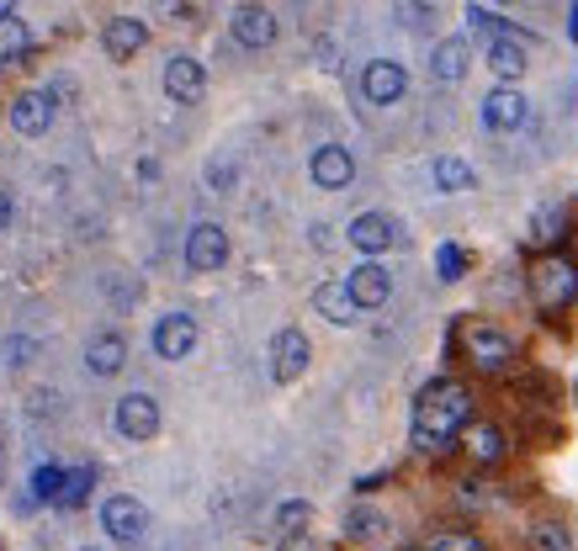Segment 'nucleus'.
Returning a JSON list of instances; mask_svg holds the SVG:
<instances>
[{
    "instance_id": "obj_4",
    "label": "nucleus",
    "mask_w": 578,
    "mask_h": 551,
    "mask_svg": "<svg viewBox=\"0 0 578 551\" xmlns=\"http://www.w3.org/2000/svg\"><path fill=\"white\" fill-rule=\"evenodd\" d=\"M101 530L112 536V541H123V547H138L144 541V530H149V510L138 504V499H107V510H101Z\"/></svg>"
},
{
    "instance_id": "obj_32",
    "label": "nucleus",
    "mask_w": 578,
    "mask_h": 551,
    "mask_svg": "<svg viewBox=\"0 0 578 551\" xmlns=\"http://www.w3.org/2000/svg\"><path fill=\"white\" fill-rule=\"evenodd\" d=\"M398 22H404L409 33H430V27H435V5H425V0H404V5H398Z\"/></svg>"
},
{
    "instance_id": "obj_9",
    "label": "nucleus",
    "mask_w": 578,
    "mask_h": 551,
    "mask_svg": "<svg viewBox=\"0 0 578 551\" xmlns=\"http://www.w3.org/2000/svg\"><path fill=\"white\" fill-rule=\"evenodd\" d=\"M526 118H531V101H526L515 85H499V90L483 96V122H489L494 133H515V127H526Z\"/></svg>"
},
{
    "instance_id": "obj_14",
    "label": "nucleus",
    "mask_w": 578,
    "mask_h": 551,
    "mask_svg": "<svg viewBox=\"0 0 578 551\" xmlns=\"http://www.w3.org/2000/svg\"><path fill=\"white\" fill-rule=\"evenodd\" d=\"M48 122H53V96H48V90H22V96L11 101V127H16V133L38 138V133H48Z\"/></svg>"
},
{
    "instance_id": "obj_39",
    "label": "nucleus",
    "mask_w": 578,
    "mask_h": 551,
    "mask_svg": "<svg viewBox=\"0 0 578 551\" xmlns=\"http://www.w3.org/2000/svg\"><path fill=\"white\" fill-rule=\"evenodd\" d=\"M0 16H16V0H0Z\"/></svg>"
},
{
    "instance_id": "obj_10",
    "label": "nucleus",
    "mask_w": 578,
    "mask_h": 551,
    "mask_svg": "<svg viewBox=\"0 0 578 551\" xmlns=\"http://www.w3.org/2000/svg\"><path fill=\"white\" fill-rule=\"evenodd\" d=\"M308 175L324 192H345L356 181V159H351V149H340V144H324V149H313V159H308Z\"/></svg>"
},
{
    "instance_id": "obj_26",
    "label": "nucleus",
    "mask_w": 578,
    "mask_h": 551,
    "mask_svg": "<svg viewBox=\"0 0 578 551\" xmlns=\"http://www.w3.org/2000/svg\"><path fill=\"white\" fill-rule=\"evenodd\" d=\"M563 234H568V212L563 207H541L537 218H531V244H541V249L557 244Z\"/></svg>"
},
{
    "instance_id": "obj_16",
    "label": "nucleus",
    "mask_w": 578,
    "mask_h": 551,
    "mask_svg": "<svg viewBox=\"0 0 578 551\" xmlns=\"http://www.w3.org/2000/svg\"><path fill=\"white\" fill-rule=\"evenodd\" d=\"M345 238H351L361 255H382V249L398 238V229H393V218H382V212H361V218L345 229Z\"/></svg>"
},
{
    "instance_id": "obj_8",
    "label": "nucleus",
    "mask_w": 578,
    "mask_h": 551,
    "mask_svg": "<svg viewBox=\"0 0 578 551\" xmlns=\"http://www.w3.org/2000/svg\"><path fill=\"white\" fill-rule=\"evenodd\" d=\"M197 351V318L192 314H165L155 323V355L160 360H186Z\"/></svg>"
},
{
    "instance_id": "obj_12",
    "label": "nucleus",
    "mask_w": 578,
    "mask_h": 551,
    "mask_svg": "<svg viewBox=\"0 0 578 551\" xmlns=\"http://www.w3.org/2000/svg\"><path fill=\"white\" fill-rule=\"evenodd\" d=\"M229 33H234V42H239V48H271V42H276V16H271L266 5L245 0V5L234 11Z\"/></svg>"
},
{
    "instance_id": "obj_29",
    "label": "nucleus",
    "mask_w": 578,
    "mask_h": 551,
    "mask_svg": "<svg viewBox=\"0 0 578 551\" xmlns=\"http://www.w3.org/2000/svg\"><path fill=\"white\" fill-rule=\"evenodd\" d=\"M531 541H537V551H574L568 525H557V519H541L537 530H531Z\"/></svg>"
},
{
    "instance_id": "obj_33",
    "label": "nucleus",
    "mask_w": 578,
    "mask_h": 551,
    "mask_svg": "<svg viewBox=\"0 0 578 551\" xmlns=\"http://www.w3.org/2000/svg\"><path fill=\"white\" fill-rule=\"evenodd\" d=\"M64 467H38V473H33V493H38V499H48V504H59V493H64Z\"/></svg>"
},
{
    "instance_id": "obj_3",
    "label": "nucleus",
    "mask_w": 578,
    "mask_h": 551,
    "mask_svg": "<svg viewBox=\"0 0 578 551\" xmlns=\"http://www.w3.org/2000/svg\"><path fill=\"white\" fill-rule=\"evenodd\" d=\"M462 351H467V360L478 366V371H504L509 360H515V340L504 334V329H494V323H467L462 329Z\"/></svg>"
},
{
    "instance_id": "obj_34",
    "label": "nucleus",
    "mask_w": 578,
    "mask_h": 551,
    "mask_svg": "<svg viewBox=\"0 0 578 551\" xmlns=\"http://www.w3.org/2000/svg\"><path fill=\"white\" fill-rule=\"evenodd\" d=\"M435 271H441V281H462V271H467V255H462L456 244H441V255H435Z\"/></svg>"
},
{
    "instance_id": "obj_27",
    "label": "nucleus",
    "mask_w": 578,
    "mask_h": 551,
    "mask_svg": "<svg viewBox=\"0 0 578 551\" xmlns=\"http://www.w3.org/2000/svg\"><path fill=\"white\" fill-rule=\"evenodd\" d=\"M90 488H96V473H90V467H75V473L64 477V493H59V510H81L85 499H90Z\"/></svg>"
},
{
    "instance_id": "obj_38",
    "label": "nucleus",
    "mask_w": 578,
    "mask_h": 551,
    "mask_svg": "<svg viewBox=\"0 0 578 551\" xmlns=\"http://www.w3.org/2000/svg\"><path fill=\"white\" fill-rule=\"evenodd\" d=\"M5 229H11V197L0 192V234H5Z\"/></svg>"
},
{
    "instance_id": "obj_35",
    "label": "nucleus",
    "mask_w": 578,
    "mask_h": 551,
    "mask_svg": "<svg viewBox=\"0 0 578 551\" xmlns=\"http://www.w3.org/2000/svg\"><path fill=\"white\" fill-rule=\"evenodd\" d=\"M5 355H11V366H27V360L38 355V345H33V340H22V334H11V340H5Z\"/></svg>"
},
{
    "instance_id": "obj_11",
    "label": "nucleus",
    "mask_w": 578,
    "mask_h": 551,
    "mask_svg": "<svg viewBox=\"0 0 578 551\" xmlns=\"http://www.w3.org/2000/svg\"><path fill=\"white\" fill-rule=\"evenodd\" d=\"M229 260V234L218 229V223H197L192 234H186V266L192 271H218Z\"/></svg>"
},
{
    "instance_id": "obj_19",
    "label": "nucleus",
    "mask_w": 578,
    "mask_h": 551,
    "mask_svg": "<svg viewBox=\"0 0 578 551\" xmlns=\"http://www.w3.org/2000/svg\"><path fill=\"white\" fill-rule=\"evenodd\" d=\"M313 314L330 318V323H356V297H351V286L345 281H324V286H313Z\"/></svg>"
},
{
    "instance_id": "obj_17",
    "label": "nucleus",
    "mask_w": 578,
    "mask_h": 551,
    "mask_svg": "<svg viewBox=\"0 0 578 551\" xmlns=\"http://www.w3.org/2000/svg\"><path fill=\"white\" fill-rule=\"evenodd\" d=\"M101 42H107V53L123 64V59H133V53L149 42V27H144L138 16H112V22H107V33H101Z\"/></svg>"
},
{
    "instance_id": "obj_23",
    "label": "nucleus",
    "mask_w": 578,
    "mask_h": 551,
    "mask_svg": "<svg viewBox=\"0 0 578 551\" xmlns=\"http://www.w3.org/2000/svg\"><path fill=\"white\" fill-rule=\"evenodd\" d=\"M430 175H435V192H446V197H456V192H472V164H467V159L441 155L435 164H430Z\"/></svg>"
},
{
    "instance_id": "obj_22",
    "label": "nucleus",
    "mask_w": 578,
    "mask_h": 551,
    "mask_svg": "<svg viewBox=\"0 0 578 551\" xmlns=\"http://www.w3.org/2000/svg\"><path fill=\"white\" fill-rule=\"evenodd\" d=\"M489 70H494L499 79H520V75H526V38L489 42Z\"/></svg>"
},
{
    "instance_id": "obj_7",
    "label": "nucleus",
    "mask_w": 578,
    "mask_h": 551,
    "mask_svg": "<svg viewBox=\"0 0 578 551\" xmlns=\"http://www.w3.org/2000/svg\"><path fill=\"white\" fill-rule=\"evenodd\" d=\"M308 360H313V345H308L303 329H282V334L271 340V377H276V382H297V377L308 371Z\"/></svg>"
},
{
    "instance_id": "obj_36",
    "label": "nucleus",
    "mask_w": 578,
    "mask_h": 551,
    "mask_svg": "<svg viewBox=\"0 0 578 551\" xmlns=\"http://www.w3.org/2000/svg\"><path fill=\"white\" fill-rule=\"evenodd\" d=\"M155 11H160V16H175V22H181V16H192V0H155Z\"/></svg>"
},
{
    "instance_id": "obj_1",
    "label": "nucleus",
    "mask_w": 578,
    "mask_h": 551,
    "mask_svg": "<svg viewBox=\"0 0 578 551\" xmlns=\"http://www.w3.org/2000/svg\"><path fill=\"white\" fill-rule=\"evenodd\" d=\"M467 425H472V393L462 382H452V377H435L425 393L414 397V445L425 456L452 451Z\"/></svg>"
},
{
    "instance_id": "obj_20",
    "label": "nucleus",
    "mask_w": 578,
    "mask_h": 551,
    "mask_svg": "<svg viewBox=\"0 0 578 551\" xmlns=\"http://www.w3.org/2000/svg\"><path fill=\"white\" fill-rule=\"evenodd\" d=\"M462 451H467L478 467H494V462H504V430H499V425H478V419H472V425L462 430Z\"/></svg>"
},
{
    "instance_id": "obj_13",
    "label": "nucleus",
    "mask_w": 578,
    "mask_h": 551,
    "mask_svg": "<svg viewBox=\"0 0 578 551\" xmlns=\"http://www.w3.org/2000/svg\"><path fill=\"white\" fill-rule=\"evenodd\" d=\"M361 90H367L372 107H393V101L409 90V75H404V64H393V59H372L367 75H361Z\"/></svg>"
},
{
    "instance_id": "obj_6",
    "label": "nucleus",
    "mask_w": 578,
    "mask_h": 551,
    "mask_svg": "<svg viewBox=\"0 0 578 551\" xmlns=\"http://www.w3.org/2000/svg\"><path fill=\"white\" fill-rule=\"evenodd\" d=\"M112 425H118V434H123V440H155V434H160V403H155L149 393L118 397Z\"/></svg>"
},
{
    "instance_id": "obj_24",
    "label": "nucleus",
    "mask_w": 578,
    "mask_h": 551,
    "mask_svg": "<svg viewBox=\"0 0 578 551\" xmlns=\"http://www.w3.org/2000/svg\"><path fill=\"white\" fill-rule=\"evenodd\" d=\"M33 53V33L16 16H0V64H22Z\"/></svg>"
},
{
    "instance_id": "obj_2",
    "label": "nucleus",
    "mask_w": 578,
    "mask_h": 551,
    "mask_svg": "<svg viewBox=\"0 0 578 551\" xmlns=\"http://www.w3.org/2000/svg\"><path fill=\"white\" fill-rule=\"evenodd\" d=\"M531 297L541 314H563L568 303H578V260L568 255H541L531 266Z\"/></svg>"
},
{
    "instance_id": "obj_28",
    "label": "nucleus",
    "mask_w": 578,
    "mask_h": 551,
    "mask_svg": "<svg viewBox=\"0 0 578 551\" xmlns=\"http://www.w3.org/2000/svg\"><path fill=\"white\" fill-rule=\"evenodd\" d=\"M382 530H388V519H382L377 510H356L351 519H345V536H351V541H377Z\"/></svg>"
},
{
    "instance_id": "obj_25",
    "label": "nucleus",
    "mask_w": 578,
    "mask_h": 551,
    "mask_svg": "<svg viewBox=\"0 0 578 551\" xmlns=\"http://www.w3.org/2000/svg\"><path fill=\"white\" fill-rule=\"evenodd\" d=\"M467 27H472V38L483 42H499V38H526V33H515L504 16H494V11H483V5H467ZM531 42V38H526Z\"/></svg>"
},
{
    "instance_id": "obj_31",
    "label": "nucleus",
    "mask_w": 578,
    "mask_h": 551,
    "mask_svg": "<svg viewBox=\"0 0 578 551\" xmlns=\"http://www.w3.org/2000/svg\"><path fill=\"white\" fill-rule=\"evenodd\" d=\"M425 551H489L472 530H441V536H430V547Z\"/></svg>"
},
{
    "instance_id": "obj_15",
    "label": "nucleus",
    "mask_w": 578,
    "mask_h": 551,
    "mask_svg": "<svg viewBox=\"0 0 578 551\" xmlns=\"http://www.w3.org/2000/svg\"><path fill=\"white\" fill-rule=\"evenodd\" d=\"M345 286H351L356 308H382V303L393 297V276L382 271L377 260H367V266H356V271L345 276Z\"/></svg>"
},
{
    "instance_id": "obj_5",
    "label": "nucleus",
    "mask_w": 578,
    "mask_h": 551,
    "mask_svg": "<svg viewBox=\"0 0 578 551\" xmlns=\"http://www.w3.org/2000/svg\"><path fill=\"white\" fill-rule=\"evenodd\" d=\"M160 85H165V96L175 107H197L207 96V70L192 59V53H175L165 64V75H160Z\"/></svg>"
},
{
    "instance_id": "obj_21",
    "label": "nucleus",
    "mask_w": 578,
    "mask_h": 551,
    "mask_svg": "<svg viewBox=\"0 0 578 551\" xmlns=\"http://www.w3.org/2000/svg\"><path fill=\"white\" fill-rule=\"evenodd\" d=\"M467 59H472L467 38H441L435 53H430V75L441 79V85H456V79L467 75Z\"/></svg>"
},
{
    "instance_id": "obj_37",
    "label": "nucleus",
    "mask_w": 578,
    "mask_h": 551,
    "mask_svg": "<svg viewBox=\"0 0 578 551\" xmlns=\"http://www.w3.org/2000/svg\"><path fill=\"white\" fill-rule=\"evenodd\" d=\"M276 551H313V547H308L303 536H282V547H276Z\"/></svg>"
},
{
    "instance_id": "obj_18",
    "label": "nucleus",
    "mask_w": 578,
    "mask_h": 551,
    "mask_svg": "<svg viewBox=\"0 0 578 551\" xmlns=\"http://www.w3.org/2000/svg\"><path fill=\"white\" fill-rule=\"evenodd\" d=\"M85 366H90V377H118L127 366V340L123 334H96L85 345Z\"/></svg>"
},
{
    "instance_id": "obj_30",
    "label": "nucleus",
    "mask_w": 578,
    "mask_h": 551,
    "mask_svg": "<svg viewBox=\"0 0 578 551\" xmlns=\"http://www.w3.org/2000/svg\"><path fill=\"white\" fill-rule=\"evenodd\" d=\"M308 519H313V510H308L303 499H287V504L276 510V530H282V536H303Z\"/></svg>"
}]
</instances>
